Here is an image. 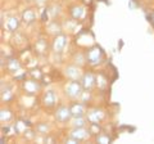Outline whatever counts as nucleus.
Segmentation results:
<instances>
[{
	"mask_svg": "<svg viewBox=\"0 0 154 144\" xmlns=\"http://www.w3.org/2000/svg\"><path fill=\"white\" fill-rule=\"evenodd\" d=\"M85 58L86 64L90 67H98L104 62L105 54L104 50L99 45H93L85 50Z\"/></svg>",
	"mask_w": 154,
	"mask_h": 144,
	"instance_id": "nucleus-1",
	"label": "nucleus"
},
{
	"mask_svg": "<svg viewBox=\"0 0 154 144\" xmlns=\"http://www.w3.org/2000/svg\"><path fill=\"white\" fill-rule=\"evenodd\" d=\"M64 95L71 100H80L81 95L84 93V88L80 80H69L64 84L63 88Z\"/></svg>",
	"mask_w": 154,
	"mask_h": 144,
	"instance_id": "nucleus-2",
	"label": "nucleus"
},
{
	"mask_svg": "<svg viewBox=\"0 0 154 144\" xmlns=\"http://www.w3.org/2000/svg\"><path fill=\"white\" fill-rule=\"evenodd\" d=\"M67 42H68V35L67 33H58V35L53 36L51 42H50V50L54 53V54L59 55L64 52Z\"/></svg>",
	"mask_w": 154,
	"mask_h": 144,
	"instance_id": "nucleus-3",
	"label": "nucleus"
},
{
	"mask_svg": "<svg viewBox=\"0 0 154 144\" xmlns=\"http://www.w3.org/2000/svg\"><path fill=\"white\" fill-rule=\"evenodd\" d=\"M68 14L69 18L76 22H81L86 17V5L82 3H73L68 7Z\"/></svg>",
	"mask_w": 154,
	"mask_h": 144,
	"instance_id": "nucleus-4",
	"label": "nucleus"
},
{
	"mask_svg": "<svg viewBox=\"0 0 154 144\" xmlns=\"http://www.w3.org/2000/svg\"><path fill=\"white\" fill-rule=\"evenodd\" d=\"M42 89V85L40 84V80H36V79H26L22 81V90L25 92V94L27 95H36L41 92Z\"/></svg>",
	"mask_w": 154,
	"mask_h": 144,
	"instance_id": "nucleus-5",
	"label": "nucleus"
},
{
	"mask_svg": "<svg viewBox=\"0 0 154 144\" xmlns=\"http://www.w3.org/2000/svg\"><path fill=\"white\" fill-rule=\"evenodd\" d=\"M54 118L59 124H69V121L72 120V112L69 105H64V104L58 105L54 109Z\"/></svg>",
	"mask_w": 154,
	"mask_h": 144,
	"instance_id": "nucleus-6",
	"label": "nucleus"
},
{
	"mask_svg": "<svg viewBox=\"0 0 154 144\" xmlns=\"http://www.w3.org/2000/svg\"><path fill=\"white\" fill-rule=\"evenodd\" d=\"M63 75L67 80H81L84 75V71H82V67L77 66L75 63L72 64H67L63 67Z\"/></svg>",
	"mask_w": 154,
	"mask_h": 144,
	"instance_id": "nucleus-7",
	"label": "nucleus"
},
{
	"mask_svg": "<svg viewBox=\"0 0 154 144\" xmlns=\"http://www.w3.org/2000/svg\"><path fill=\"white\" fill-rule=\"evenodd\" d=\"M105 117H107V112L103 108L99 107H93V108H88L86 112V118L89 122H95V124H102Z\"/></svg>",
	"mask_w": 154,
	"mask_h": 144,
	"instance_id": "nucleus-8",
	"label": "nucleus"
},
{
	"mask_svg": "<svg viewBox=\"0 0 154 144\" xmlns=\"http://www.w3.org/2000/svg\"><path fill=\"white\" fill-rule=\"evenodd\" d=\"M49 41L45 36H38L32 45V50L37 57H44L49 50Z\"/></svg>",
	"mask_w": 154,
	"mask_h": 144,
	"instance_id": "nucleus-9",
	"label": "nucleus"
},
{
	"mask_svg": "<svg viewBox=\"0 0 154 144\" xmlns=\"http://www.w3.org/2000/svg\"><path fill=\"white\" fill-rule=\"evenodd\" d=\"M81 84H82V88L85 92H93L96 88V74L91 71H86L84 72L82 77H81Z\"/></svg>",
	"mask_w": 154,
	"mask_h": 144,
	"instance_id": "nucleus-10",
	"label": "nucleus"
},
{
	"mask_svg": "<svg viewBox=\"0 0 154 144\" xmlns=\"http://www.w3.org/2000/svg\"><path fill=\"white\" fill-rule=\"evenodd\" d=\"M68 136L69 138H73L75 140H77L79 143L81 142H85L91 136V133L89 130L88 126H84V127H72L69 133H68Z\"/></svg>",
	"mask_w": 154,
	"mask_h": 144,
	"instance_id": "nucleus-11",
	"label": "nucleus"
},
{
	"mask_svg": "<svg viewBox=\"0 0 154 144\" xmlns=\"http://www.w3.org/2000/svg\"><path fill=\"white\" fill-rule=\"evenodd\" d=\"M21 20L22 23L26 26H31L33 25L37 20H38V16H37V9L33 8V7H27L23 9V12L21 13Z\"/></svg>",
	"mask_w": 154,
	"mask_h": 144,
	"instance_id": "nucleus-12",
	"label": "nucleus"
},
{
	"mask_svg": "<svg viewBox=\"0 0 154 144\" xmlns=\"http://www.w3.org/2000/svg\"><path fill=\"white\" fill-rule=\"evenodd\" d=\"M41 105L44 107L45 109H54L55 105H57V95H55V92L54 90H46L44 92L41 97Z\"/></svg>",
	"mask_w": 154,
	"mask_h": 144,
	"instance_id": "nucleus-13",
	"label": "nucleus"
},
{
	"mask_svg": "<svg viewBox=\"0 0 154 144\" xmlns=\"http://www.w3.org/2000/svg\"><path fill=\"white\" fill-rule=\"evenodd\" d=\"M21 23H22V20L17 16H9L7 18L5 21V26H4V28L11 32V33H17L19 27H21Z\"/></svg>",
	"mask_w": 154,
	"mask_h": 144,
	"instance_id": "nucleus-14",
	"label": "nucleus"
},
{
	"mask_svg": "<svg viewBox=\"0 0 154 144\" xmlns=\"http://www.w3.org/2000/svg\"><path fill=\"white\" fill-rule=\"evenodd\" d=\"M71 108V112H72V117H82V116H86V112H88V107L84 102L81 100H75L73 103L69 105Z\"/></svg>",
	"mask_w": 154,
	"mask_h": 144,
	"instance_id": "nucleus-15",
	"label": "nucleus"
},
{
	"mask_svg": "<svg viewBox=\"0 0 154 144\" xmlns=\"http://www.w3.org/2000/svg\"><path fill=\"white\" fill-rule=\"evenodd\" d=\"M5 70L8 74H11V75H16L18 72H21V70H22L21 61L16 58V57H9L7 61V64H5Z\"/></svg>",
	"mask_w": 154,
	"mask_h": 144,
	"instance_id": "nucleus-16",
	"label": "nucleus"
},
{
	"mask_svg": "<svg viewBox=\"0 0 154 144\" xmlns=\"http://www.w3.org/2000/svg\"><path fill=\"white\" fill-rule=\"evenodd\" d=\"M45 31H46L48 35L55 36V35H58V33H62V32H63V26H62V23L58 22L57 20H51L50 22L46 23Z\"/></svg>",
	"mask_w": 154,
	"mask_h": 144,
	"instance_id": "nucleus-17",
	"label": "nucleus"
},
{
	"mask_svg": "<svg viewBox=\"0 0 154 144\" xmlns=\"http://www.w3.org/2000/svg\"><path fill=\"white\" fill-rule=\"evenodd\" d=\"M0 97H2V102L3 103H11L12 100L14 99L13 88L9 84L2 83V92H0Z\"/></svg>",
	"mask_w": 154,
	"mask_h": 144,
	"instance_id": "nucleus-18",
	"label": "nucleus"
},
{
	"mask_svg": "<svg viewBox=\"0 0 154 144\" xmlns=\"http://www.w3.org/2000/svg\"><path fill=\"white\" fill-rule=\"evenodd\" d=\"M13 117L14 114L11 108L2 107V109H0V121H2V124H9L13 120Z\"/></svg>",
	"mask_w": 154,
	"mask_h": 144,
	"instance_id": "nucleus-19",
	"label": "nucleus"
},
{
	"mask_svg": "<svg viewBox=\"0 0 154 144\" xmlns=\"http://www.w3.org/2000/svg\"><path fill=\"white\" fill-rule=\"evenodd\" d=\"M35 130L37 133V135L45 136V135H49L50 134L51 126H50V124H48V122H38L35 126Z\"/></svg>",
	"mask_w": 154,
	"mask_h": 144,
	"instance_id": "nucleus-20",
	"label": "nucleus"
},
{
	"mask_svg": "<svg viewBox=\"0 0 154 144\" xmlns=\"http://www.w3.org/2000/svg\"><path fill=\"white\" fill-rule=\"evenodd\" d=\"M69 125H71V127H84V126H88L89 121H88V118H86V116L72 117V120L69 121Z\"/></svg>",
	"mask_w": 154,
	"mask_h": 144,
	"instance_id": "nucleus-21",
	"label": "nucleus"
},
{
	"mask_svg": "<svg viewBox=\"0 0 154 144\" xmlns=\"http://www.w3.org/2000/svg\"><path fill=\"white\" fill-rule=\"evenodd\" d=\"M108 86V77L103 74H96V88L103 92Z\"/></svg>",
	"mask_w": 154,
	"mask_h": 144,
	"instance_id": "nucleus-22",
	"label": "nucleus"
},
{
	"mask_svg": "<svg viewBox=\"0 0 154 144\" xmlns=\"http://www.w3.org/2000/svg\"><path fill=\"white\" fill-rule=\"evenodd\" d=\"M112 140H113V138L110 136L108 133H104V131L99 133L98 135L95 136V142L100 143V144H108V143H112Z\"/></svg>",
	"mask_w": 154,
	"mask_h": 144,
	"instance_id": "nucleus-23",
	"label": "nucleus"
},
{
	"mask_svg": "<svg viewBox=\"0 0 154 144\" xmlns=\"http://www.w3.org/2000/svg\"><path fill=\"white\" fill-rule=\"evenodd\" d=\"M48 12H49V16H50L51 20H55V18L60 14L62 8H60V5H58V4H51V5L48 7Z\"/></svg>",
	"mask_w": 154,
	"mask_h": 144,
	"instance_id": "nucleus-24",
	"label": "nucleus"
},
{
	"mask_svg": "<svg viewBox=\"0 0 154 144\" xmlns=\"http://www.w3.org/2000/svg\"><path fill=\"white\" fill-rule=\"evenodd\" d=\"M88 127H89V130L91 133V135H94L96 136L99 133H102V124H95V122H89L88 125Z\"/></svg>",
	"mask_w": 154,
	"mask_h": 144,
	"instance_id": "nucleus-25",
	"label": "nucleus"
},
{
	"mask_svg": "<svg viewBox=\"0 0 154 144\" xmlns=\"http://www.w3.org/2000/svg\"><path fill=\"white\" fill-rule=\"evenodd\" d=\"M73 63L80 66V67H84L86 64V58H85V53H79L73 57Z\"/></svg>",
	"mask_w": 154,
	"mask_h": 144,
	"instance_id": "nucleus-26",
	"label": "nucleus"
},
{
	"mask_svg": "<svg viewBox=\"0 0 154 144\" xmlns=\"http://www.w3.org/2000/svg\"><path fill=\"white\" fill-rule=\"evenodd\" d=\"M28 75H30L32 79H36V80H41V79H42V76H44V75H42V72L38 70V68L31 70L30 72H28Z\"/></svg>",
	"mask_w": 154,
	"mask_h": 144,
	"instance_id": "nucleus-27",
	"label": "nucleus"
},
{
	"mask_svg": "<svg viewBox=\"0 0 154 144\" xmlns=\"http://www.w3.org/2000/svg\"><path fill=\"white\" fill-rule=\"evenodd\" d=\"M33 2V4H35L36 7H40V8H42L45 5V4L48 3V0H32Z\"/></svg>",
	"mask_w": 154,
	"mask_h": 144,
	"instance_id": "nucleus-28",
	"label": "nucleus"
},
{
	"mask_svg": "<svg viewBox=\"0 0 154 144\" xmlns=\"http://www.w3.org/2000/svg\"><path fill=\"white\" fill-rule=\"evenodd\" d=\"M81 3H82L84 5H86V7H90L91 4H93V0H81Z\"/></svg>",
	"mask_w": 154,
	"mask_h": 144,
	"instance_id": "nucleus-29",
	"label": "nucleus"
},
{
	"mask_svg": "<svg viewBox=\"0 0 154 144\" xmlns=\"http://www.w3.org/2000/svg\"><path fill=\"white\" fill-rule=\"evenodd\" d=\"M150 22L153 23V26H154V13H153L152 16H150Z\"/></svg>",
	"mask_w": 154,
	"mask_h": 144,
	"instance_id": "nucleus-30",
	"label": "nucleus"
}]
</instances>
